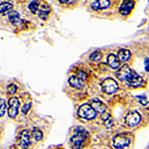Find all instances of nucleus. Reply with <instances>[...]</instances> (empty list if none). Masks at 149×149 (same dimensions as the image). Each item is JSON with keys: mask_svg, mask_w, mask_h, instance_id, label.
Masks as SVG:
<instances>
[{"mask_svg": "<svg viewBox=\"0 0 149 149\" xmlns=\"http://www.w3.org/2000/svg\"><path fill=\"white\" fill-rule=\"evenodd\" d=\"M116 76L119 80L125 81L127 85L133 86V88H137L143 83V79L138 74H136L133 70L129 68L127 65H124L116 72Z\"/></svg>", "mask_w": 149, "mask_h": 149, "instance_id": "obj_1", "label": "nucleus"}, {"mask_svg": "<svg viewBox=\"0 0 149 149\" xmlns=\"http://www.w3.org/2000/svg\"><path fill=\"white\" fill-rule=\"evenodd\" d=\"M88 136V132L86 130L84 127L81 126H78L76 129H74L73 136L71 137V142H72V146L74 149H80L83 146L84 142Z\"/></svg>", "mask_w": 149, "mask_h": 149, "instance_id": "obj_2", "label": "nucleus"}, {"mask_svg": "<svg viewBox=\"0 0 149 149\" xmlns=\"http://www.w3.org/2000/svg\"><path fill=\"white\" fill-rule=\"evenodd\" d=\"M78 114L79 116L81 117V118L88 119V120H92L97 115V112L95 111V109L91 107V104H83L81 107H80V109L78 110Z\"/></svg>", "mask_w": 149, "mask_h": 149, "instance_id": "obj_3", "label": "nucleus"}, {"mask_svg": "<svg viewBox=\"0 0 149 149\" xmlns=\"http://www.w3.org/2000/svg\"><path fill=\"white\" fill-rule=\"evenodd\" d=\"M102 91L107 95H111V93H114L118 90V85L115 81L113 79H105L104 81L102 83Z\"/></svg>", "mask_w": 149, "mask_h": 149, "instance_id": "obj_4", "label": "nucleus"}, {"mask_svg": "<svg viewBox=\"0 0 149 149\" xmlns=\"http://www.w3.org/2000/svg\"><path fill=\"white\" fill-rule=\"evenodd\" d=\"M112 142H113L112 144H113L115 148L121 149L126 147V146H128L130 144V138L126 134H116L113 137Z\"/></svg>", "mask_w": 149, "mask_h": 149, "instance_id": "obj_5", "label": "nucleus"}, {"mask_svg": "<svg viewBox=\"0 0 149 149\" xmlns=\"http://www.w3.org/2000/svg\"><path fill=\"white\" fill-rule=\"evenodd\" d=\"M20 107V102L17 97H10L8 100V115L11 118H15L18 114V109Z\"/></svg>", "mask_w": 149, "mask_h": 149, "instance_id": "obj_6", "label": "nucleus"}, {"mask_svg": "<svg viewBox=\"0 0 149 149\" xmlns=\"http://www.w3.org/2000/svg\"><path fill=\"white\" fill-rule=\"evenodd\" d=\"M141 120V115L137 111H131L126 116V124L130 127L136 126Z\"/></svg>", "mask_w": 149, "mask_h": 149, "instance_id": "obj_7", "label": "nucleus"}, {"mask_svg": "<svg viewBox=\"0 0 149 149\" xmlns=\"http://www.w3.org/2000/svg\"><path fill=\"white\" fill-rule=\"evenodd\" d=\"M134 5H135L134 0H123V2L120 5V8H119V13L124 16L128 15L132 9H133Z\"/></svg>", "mask_w": 149, "mask_h": 149, "instance_id": "obj_8", "label": "nucleus"}, {"mask_svg": "<svg viewBox=\"0 0 149 149\" xmlns=\"http://www.w3.org/2000/svg\"><path fill=\"white\" fill-rule=\"evenodd\" d=\"M110 6V0H93L91 4V7L93 10H103Z\"/></svg>", "mask_w": 149, "mask_h": 149, "instance_id": "obj_9", "label": "nucleus"}, {"mask_svg": "<svg viewBox=\"0 0 149 149\" xmlns=\"http://www.w3.org/2000/svg\"><path fill=\"white\" fill-rule=\"evenodd\" d=\"M91 107L95 109V112L97 111V112H100V113H103V112H105V110H107V107H105L104 103L98 100H93L92 102H91Z\"/></svg>", "mask_w": 149, "mask_h": 149, "instance_id": "obj_10", "label": "nucleus"}, {"mask_svg": "<svg viewBox=\"0 0 149 149\" xmlns=\"http://www.w3.org/2000/svg\"><path fill=\"white\" fill-rule=\"evenodd\" d=\"M69 83L73 88H81L84 86V81L81 80L77 74H73V76L70 77L69 79Z\"/></svg>", "mask_w": 149, "mask_h": 149, "instance_id": "obj_11", "label": "nucleus"}, {"mask_svg": "<svg viewBox=\"0 0 149 149\" xmlns=\"http://www.w3.org/2000/svg\"><path fill=\"white\" fill-rule=\"evenodd\" d=\"M30 145V133L28 130H24L21 133V138H20V146L23 149L28 148V146Z\"/></svg>", "mask_w": 149, "mask_h": 149, "instance_id": "obj_12", "label": "nucleus"}, {"mask_svg": "<svg viewBox=\"0 0 149 149\" xmlns=\"http://www.w3.org/2000/svg\"><path fill=\"white\" fill-rule=\"evenodd\" d=\"M107 64L111 69H117L120 66V62H119L118 58L114 54H109L107 56Z\"/></svg>", "mask_w": 149, "mask_h": 149, "instance_id": "obj_13", "label": "nucleus"}, {"mask_svg": "<svg viewBox=\"0 0 149 149\" xmlns=\"http://www.w3.org/2000/svg\"><path fill=\"white\" fill-rule=\"evenodd\" d=\"M13 9V5L10 2H2L0 4V14L2 15H6V14H9Z\"/></svg>", "mask_w": 149, "mask_h": 149, "instance_id": "obj_14", "label": "nucleus"}, {"mask_svg": "<svg viewBox=\"0 0 149 149\" xmlns=\"http://www.w3.org/2000/svg\"><path fill=\"white\" fill-rule=\"evenodd\" d=\"M8 18L10 20V22L14 25H18V24L22 23V19L20 18V15L17 13L16 11H13L12 10L8 15Z\"/></svg>", "mask_w": 149, "mask_h": 149, "instance_id": "obj_15", "label": "nucleus"}, {"mask_svg": "<svg viewBox=\"0 0 149 149\" xmlns=\"http://www.w3.org/2000/svg\"><path fill=\"white\" fill-rule=\"evenodd\" d=\"M131 56V53L129 50H126V49H121L119 50L118 52V60L119 62H126L127 60H129V58Z\"/></svg>", "mask_w": 149, "mask_h": 149, "instance_id": "obj_16", "label": "nucleus"}, {"mask_svg": "<svg viewBox=\"0 0 149 149\" xmlns=\"http://www.w3.org/2000/svg\"><path fill=\"white\" fill-rule=\"evenodd\" d=\"M40 9V13H39V17L43 20H46L48 18V15L50 13V7L47 6V5H42L41 7H39Z\"/></svg>", "mask_w": 149, "mask_h": 149, "instance_id": "obj_17", "label": "nucleus"}, {"mask_svg": "<svg viewBox=\"0 0 149 149\" xmlns=\"http://www.w3.org/2000/svg\"><path fill=\"white\" fill-rule=\"evenodd\" d=\"M28 8L33 14L37 13L38 9H39V2H38L37 0H33V1L28 5Z\"/></svg>", "mask_w": 149, "mask_h": 149, "instance_id": "obj_18", "label": "nucleus"}, {"mask_svg": "<svg viewBox=\"0 0 149 149\" xmlns=\"http://www.w3.org/2000/svg\"><path fill=\"white\" fill-rule=\"evenodd\" d=\"M102 58V53L100 51H95L93 54H91L90 59L93 62H100Z\"/></svg>", "mask_w": 149, "mask_h": 149, "instance_id": "obj_19", "label": "nucleus"}, {"mask_svg": "<svg viewBox=\"0 0 149 149\" xmlns=\"http://www.w3.org/2000/svg\"><path fill=\"white\" fill-rule=\"evenodd\" d=\"M33 136H34L35 140L40 141L41 139L43 138V132L41 131L39 128H36V129L33 130Z\"/></svg>", "mask_w": 149, "mask_h": 149, "instance_id": "obj_20", "label": "nucleus"}, {"mask_svg": "<svg viewBox=\"0 0 149 149\" xmlns=\"http://www.w3.org/2000/svg\"><path fill=\"white\" fill-rule=\"evenodd\" d=\"M5 110H6V102L3 98L0 100V117L3 116L4 113H5Z\"/></svg>", "mask_w": 149, "mask_h": 149, "instance_id": "obj_21", "label": "nucleus"}, {"mask_svg": "<svg viewBox=\"0 0 149 149\" xmlns=\"http://www.w3.org/2000/svg\"><path fill=\"white\" fill-rule=\"evenodd\" d=\"M77 76L79 77V78L81 79V80H83L84 81H85L86 79H88V74H86V73L85 71H83V70H79L78 71V74Z\"/></svg>", "mask_w": 149, "mask_h": 149, "instance_id": "obj_22", "label": "nucleus"}, {"mask_svg": "<svg viewBox=\"0 0 149 149\" xmlns=\"http://www.w3.org/2000/svg\"><path fill=\"white\" fill-rule=\"evenodd\" d=\"M16 92H17V86L12 84V85L8 86V93H11V95H14Z\"/></svg>", "mask_w": 149, "mask_h": 149, "instance_id": "obj_23", "label": "nucleus"}, {"mask_svg": "<svg viewBox=\"0 0 149 149\" xmlns=\"http://www.w3.org/2000/svg\"><path fill=\"white\" fill-rule=\"evenodd\" d=\"M137 98L139 100V102H140L141 104L143 105H146L147 104V97H145V95H137Z\"/></svg>", "mask_w": 149, "mask_h": 149, "instance_id": "obj_24", "label": "nucleus"}, {"mask_svg": "<svg viewBox=\"0 0 149 149\" xmlns=\"http://www.w3.org/2000/svg\"><path fill=\"white\" fill-rule=\"evenodd\" d=\"M31 109V102H28V103H25L22 107V112L24 114H26L27 112L29 111V109Z\"/></svg>", "mask_w": 149, "mask_h": 149, "instance_id": "obj_25", "label": "nucleus"}, {"mask_svg": "<svg viewBox=\"0 0 149 149\" xmlns=\"http://www.w3.org/2000/svg\"><path fill=\"white\" fill-rule=\"evenodd\" d=\"M59 1L64 4H72V3H74V0H59Z\"/></svg>", "mask_w": 149, "mask_h": 149, "instance_id": "obj_26", "label": "nucleus"}, {"mask_svg": "<svg viewBox=\"0 0 149 149\" xmlns=\"http://www.w3.org/2000/svg\"><path fill=\"white\" fill-rule=\"evenodd\" d=\"M148 61H149V59H148V58H146L145 62H144V65H145V71L146 72H148Z\"/></svg>", "mask_w": 149, "mask_h": 149, "instance_id": "obj_27", "label": "nucleus"}, {"mask_svg": "<svg viewBox=\"0 0 149 149\" xmlns=\"http://www.w3.org/2000/svg\"><path fill=\"white\" fill-rule=\"evenodd\" d=\"M102 117V119H103V120L105 121V120H107V118H109V113H107V114H105V115L103 114Z\"/></svg>", "mask_w": 149, "mask_h": 149, "instance_id": "obj_28", "label": "nucleus"}]
</instances>
